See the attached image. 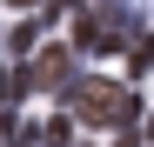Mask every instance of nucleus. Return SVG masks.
Instances as JSON below:
<instances>
[{
	"mask_svg": "<svg viewBox=\"0 0 154 147\" xmlns=\"http://www.w3.org/2000/svg\"><path fill=\"white\" fill-rule=\"evenodd\" d=\"M67 114L87 120V127H134L141 120V94L114 87V80H74L67 87Z\"/></svg>",
	"mask_w": 154,
	"mask_h": 147,
	"instance_id": "1",
	"label": "nucleus"
},
{
	"mask_svg": "<svg viewBox=\"0 0 154 147\" xmlns=\"http://www.w3.org/2000/svg\"><path fill=\"white\" fill-rule=\"evenodd\" d=\"M134 34V0H87L74 20V47L81 54H121Z\"/></svg>",
	"mask_w": 154,
	"mask_h": 147,
	"instance_id": "2",
	"label": "nucleus"
},
{
	"mask_svg": "<svg viewBox=\"0 0 154 147\" xmlns=\"http://www.w3.org/2000/svg\"><path fill=\"white\" fill-rule=\"evenodd\" d=\"M27 74H34V87H40V94H54V87H74V54H67V47H47V54H40Z\"/></svg>",
	"mask_w": 154,
	"mask_h": 147,
	"instance_id": "3",
	"label": "nucleus"
},
{
	"mask_svg": "<svg viewBox=\"0 0 154 147\" xmlns=\"http://www.w3.org/2000/svg\"><path fill=\"white\" fill-rule=\"evenodd\" d=\"M27 87H34V74H20V67H0V114H7L14 100H27Z\"/></svg>",
	"mask_w": 154,
	"mask_h": 147,
	"instance_id": "4",
	"label": "nucleus"
},
{
	"mask_svg": "<svg viewBox=\"0 0 154 147\" xmlns=\"http://www.w3.org/2000/svg\"><path fill=\"white\" fill-rule=\"evenodd\" d=\"M67 140H74V114H54L40 127V147H67Z\"/></svg>",
	"mask_w": 154,
	"mask_h": 147,
	"instance_id": "5",
	"label": "nucleus"
},
{
	"mask_svg": "<svg viewBox=\"0 0 154 147\" xmlns=\"http://www.w3.org/2000/svg\"><path fill=\"white\" fill-rule=\"evenodd\" d=\"M7 147H40V127H27V120H7Z\"/></svg>",
	"mask_w": 154,
	"mask_h": 147,
	"instance_id": "6",
	"label": "nucleus"
},
{
	"mask_svg": "<svg viewBox=\"0 0 154 147\" xmlns=\"http://www.w3.org/2000/svg\"><path fill=\"white\" fill-rule=\"evenodd\" d=\"M34 40H40L34 27H14V40H7V54H34Z\"/></svg>",
	"mask_w": 154,
	"mask_h": 147,
	"instance_id": "7",
	"label": "nucleus"
},
{
	"mask_svg": "<svg viewBox=\"0 0 154 147\" xmlns=\"http://www.w3.org/2000/svg\"><path fill=\"white\" fill-rule=\"evenodd\" d=\"M114 147H141V140H134V134H121V140H114Z\"/></svg>",
	"mask_w": 154,
	"mask_h": 147,
	"instance_id": "8",
	"label": "nucleus"
},
{
	"mask_svg": "<svg viewBox=\"0 0 154 147\" xmlns=\"http://www.w3.org/2000/svg\"><path fill=\"white\" fill-rule=\"evenodd\" d=\"M7 7H34V0H7Z\"/></svg>",
	"mask_w": 154,
	"mask_h": 147,
	"instance_id": "9",
	"label": "nucleus"
},
{
	"mask_svg": "<svg viewBox=\"0 0 154 147\" xmlns=\"http://www.w3.org/2000/svg\"><path fill=\"white\" fill-rule=\"evenodd\" d=\"M147 140H154V114H147Z\"/></svg>",
	"mask_w": 154,
	"mask_h": 147,
	"instance_id": "10",
	"label": "nucleus"
}]
</instances>
